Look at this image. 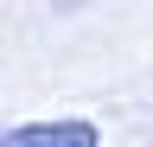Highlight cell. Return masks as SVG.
Returning a JSON list of instances; mask_svg holds the SVG:
<instances>
[{
	"instance_id": "obj_1",
	"label": "cell",
	"mask_w": 153,
	"mask_h": 147,
	"mask_svg": "<svg viewBox=\"0 0 153 147\" xmlns=\"http://www.w3.org/2000/svg\"><path fill=\"white\" fill-rule=\"evenodd\" d=\"M0 147H96V122H26V128H0Z\"/></svg>"
}]
</instances>
